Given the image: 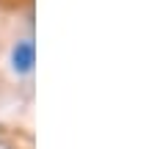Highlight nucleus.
Listing matches in <instances>:
<instances>
[{
    "label": "nucleus",
    "instance_id": "obj_1",
    "mask_svg": "<svg viewBox=\"0 0 155 149\" xmlns=\"http://www.w3.org/2000/svg\"><path fill=\"white\" fill-rule=\"evenodd\" d=\"M33 61H36V50H33V42H19L11 52V64L17 72H31L33 69Z\"/></svg>",
    "mask_w": 155,
    "mask_h": 149
}]
</instances>
